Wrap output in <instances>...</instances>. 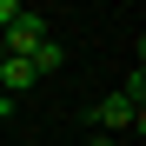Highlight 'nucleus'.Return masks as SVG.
<instances>
[{
  "mask_svg": "<svg viewBox=\"0 0 146 146\" xmlns=\"http://www.w3.org/2000/svg\"><path fill=\"white\" fill-rule=\"evenodd\" d=\"M20 7H27V0H0V27H7V20H13Z\"/></svg>",
  "mask_w": 146,
  "mask_h": 146,
  "instance_id": "39448f33",
  "label": "nucleus"
},
{
  "mask_svg": "<svg viewBox=\"0 0 146 146\" xmlns=\"http://www.w3.org/2000/svg\"><path fill=\"white\" fill-rule=\"evenodd\" d=\"M0 113H13V100H7V86H0Z\"/></svg>",
  "mask_w": 146,
  "mask_h": 146,
  "instance_id": "0eeeda50",
  "label": "nucleus"
},
{
  "mask_svg": "<svg viewBox=\"0 0 146 146\" xmlns=\"http://www.w3.org/2000/svg\"><path fill=\"white\" fill-rule=\"evenodd\" d=\"M27 60H33V73H53V66H66V46H60L53 33H46V40L33 46V53H27Z\"/></svg>",
  "mask_w": 146,
  "mask_h": 146,
  "instance_id": "20e7f679",
  "label": "nucleus"
},
{
  "mask_svg": "<svg viewBox=\"0 0 146 146\" xmlns=\"http://www.w3.org/2000/svg\"><path fill=\"white\" fill-rule=\"evenodd\" d=\"M40 40H46V13H33V7H20L7 27H0V46H7V53H33Z\"/></svg>",
  "mask_w": 146,
  "mask_h": 146,
  "instance_id": "f257e3e1",
  "label": "nucleus"
},
{
  "mask_svg": "<svg viewBox=\"0 0 146 146\" xmlns=\"http://www.w3.org/2000/svg\"><path fill=\"white\" fill-rule=\"evenodd\" d=\"M86 146H113V133H93V139H86Z\"/></svg>",
  "mask_w": 146,
  "mask_h": 146,
  "instance_id": "423d86ee",
  "label": "nucleus"
},
{
  "mask_svg": "<svg viewBox=\"0 0 146 146\" xmlns=\"http://www.w3.org/2000/svg\"><path fill=\"white\" fill-rule=\"evenodd\" d=\"M33 80H40V73H33V60H27V53H7V60H0V86H7V100L33 93Z\"/></svg>",
  "mask_w": 146,
  "mask_h": 146,
  "instance_id": "7ed1b4c3",
  "label": "nucleus"
},
{
  "mask_svg": "<svg viewBox=\"0 0 146 146\" xmlns=\"http://www.w3.org/2000/svg\"><path fill=\"white\" fill-rule=\"evenodd\" d=\"M0 60H7V46H0Z\"/></svg>",
  "mask_w": 146,
  "mask_h": 146,
  "instance_id": "6e6552de",
  "label": "nucleus"
},
{
  "mask_svg": "<svg viewBox=\"0 0 146 146\" xmlns=\"http://www.w3.org/2000/svg\"><path fill=\"white\" fill-rule=\"evenodd\" d=\"M93 119H100V133H126V126L139 133V126H146V106L126 100V93H106V100L93 106Z\"/></svg>",
  "mask_w": 146,
  "mask_h": 146,
  "instance_id": "f03ea898",
  "label": "nucleus"
}]
</instances>
